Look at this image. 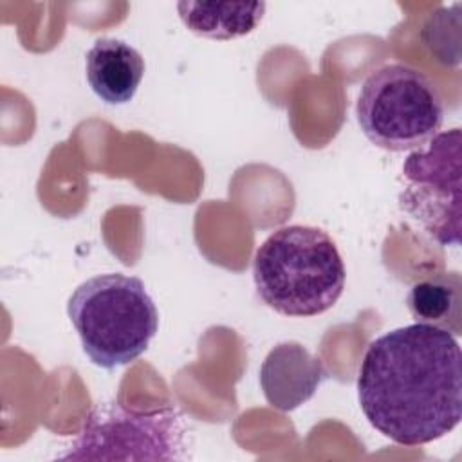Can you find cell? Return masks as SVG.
I'll list each match as a JSON object with an SVG mask.
<instances>
[{
    "instance_id": "8",
    "label": "cell",
    "mask_w": 462,
    "mask_h": 462,
    "mask_svg": "<svg viewBox=\"0 0 462 462\" xmlns=\"http://www.w3.org/2000/svg\"><path fill=\"white\" fill-rule=\"evenodd\" d=\"M87 81L92 92L108 105L128 103L144 76L139 51L117 38H99L85 58Z\"/></svg>"
},
{
    "instance_id": "10",
    "label": "cell",
    "mask_w": 462,
    "mask_h": 462,
    "mask_svg": "<svg viewBox=\"0 0 462 462\" xmlns=\"http://www.w3.org/2000/svg\"><path fill=\"white\" fill-rule=\"evenodd\" d=\"M408 310L417 323L462 332V282L458 273L440 274L415 283L406 296Z\"/></svg>"
},
{
    "instance_id": "3",
    "label": "cell",
    "mask_w": 462,
    "mask_h": 462,
    "mask_svg": "<svg viewBox=\"0 0 462 462\" xmlns=\"http://www.w3.org/2000/svg\"><path fill=\"white\" fill-rule=\"evenodd\" d=\"M67 314L83 352L106 370L135 361L159 328V312L144 283L121 273L97 274L78 285Z\"/></svg>"
},
{
    "instance_id": "7",
    "label": "cell",
    "mask_w": 462,
    "mask_h": 462,
    "mask_svg": "<svg viewBox=\"0 0 462 462\" xmlns=\"http://www.w3.org/2000/svg\"><path fill=\"white\" fill-rule=\"evenodd\" d=\"M325 377L321 359L296 341L271 348L260 366L262 392L267 402L280 411H291L307 402Z\"/></svg>"
},
{
    "instance_id": "9",
    "label": "cell",
    "mask_w": 462,
    "mask_h": 462,
    "mask_svg": "<svg viewBox=\"0 0 462 462\" xmlns=\"http://www.w3.org/2000/svg\"><path fill=\"white\" fill-rule=\"evenodd\" d=\"M177 11L191 32L213 40H233L258 27L265 2H179Z\"/></svg>"
},
{
    "instance_id": "1",
    "label": "cell",
    "mask_w": 462,
    "mask_h": 462,
    "mask_svg": "<svg viewBox=\"0 0 462 462\" xmlns=\"http://www.w3.org/2000/svg\"><path fill=\"white\" fill-rule=\"evenodd\" d=\"M368 422L390 440H437L462 419V354L444 328L413 323L374 339L357 374Z\"/></svg>"
},
{
    "instance_id": "6",
    "label": "cell",
    "mask_w": 462,
    "mask_h": 462,
    "mask_svg": "<svg viewBox=\"0 0 462 462\" xmlns=\"http://www.w3.org/2000/svg\"><path fill=\"white\" fill-rule=\"evenodd\" d=\"M184 430L173 410L132 411L117 402L96 406L65 460L78 458H182Z\"/></svg>"
},
{
    "instance_id": "2",
    "label": "cell",
    "mask_w": 462,
    "mask_h": 462,
    "mask_svg": "<svg viewBox=\"0 0 462 462\" xmlns=\"http://www.w3.org/2000/svg\"><path fill=\"white\" fill-rule=\"evenodd\" d=\"M345 276L336 242L312 226L276 229L253 260L258 296L276 312L294 318L328 310L345 289Z\"/></svg>"
},
{
    "instance_id": "5",
    "label": "cell",
    "mask_w": 462,
    "mask_h": 462,
    "mask_svg": "<svg viewBox=\"0 0 462 462\" xmlns=\"http://www.w3.org/2000/svg\"><path fill=\"white\" fill-rule=\"evenodd\" d=\"M460 144L458 128L437 134L402 164L399 206L440 245L460 244Z\"/></svg>"
},
{
    "instance_id": "4",
    "label": "cell",
    "mask_w": 462,
    "mask_h": 462,
    "mask_svg": "<svg viewBox=\"0 0 462 462\" xmlns=\"http://www.w3.org/2000/svg\"><path fill=\"white\" fill-rule=\"evenodd\" d=\"M356 116L370 143L388 152H406L428 144L439 134L444 105L420 70L390 63L361 85Z\"/></svg>"
}]
</instances>
